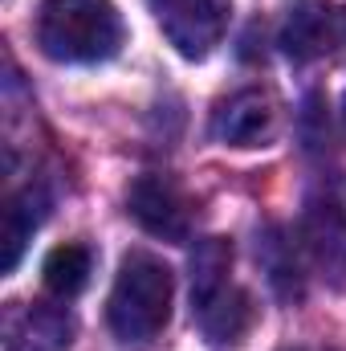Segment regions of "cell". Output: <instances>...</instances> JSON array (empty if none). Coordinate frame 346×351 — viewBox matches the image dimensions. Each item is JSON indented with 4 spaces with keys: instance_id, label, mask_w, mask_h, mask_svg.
<instances>
[{
    "instance_id": "6da1fadb",
    "label": "cell",
    "mask_w": 346,
    "mask_h": 351,
    "mask_svg": "<svg viewBox=\"0 0 346 351\" xmlns=\"http://www.w3.org/2000/svg\"><path fill=\"white\" fill-rule=\"evenodd\" d=\"M122 37L114 0H45L37 12V45L53 62H106L122 49Z\"/></svg>"
},
{
    "instance_id": "7a4b0ae2",
    "label": "cell",
    "mask_w": 346,
    "mask_h": 351,
    "mask_svg": "<svg viewBox=\"0 0 346 351\" xmlns=\"http://www.w3.org/2000/svg\"><path fill=\"white\" fill-rule=\"evenodd\" d=\"M232 245L208 237L191 254V315L208 343H237L253 323V298L228 278Z\"/></svg>"
},
{
    "instance_id": "3957f363",
    "label": "cell",
    "mask_w": 346,
    "mask_h": 351,
    "mask_svg": "<svg viewBox=\"0 0 346 351\" xmlns=\"http://www.w3.org/2000/svg\"><path fill=\"white\" fill-rule=\"evenodd\" d=\"M172 269L151 254H127L118 265L106 319L122 343H143L159 335L172 319Z\"/></svg>"
},
{
    "instance_id": "277c9868",
    "label": "cell",
    "mask_w": 346,
    "mask_h": 351,
    "mask_svg": "<svg viewBox=\"0 0 346 351\" xmlns=\"http://www.w3.org/2000/svg\"><path fill=\"white\" fill-rule=\"evenodd\" d=\"M281 49L293 62H322L346 53V4L338 0H289L281 21Z\"/></svg>"
},
{
    "instance_id": "5b68a950",
    "label": "cell",
    "mask_w": 346,
    "mask_h": 351,
    "mask_svg": "<svg viewBox=\"0 0 346 351\" xmlns=\"http://www.w3.org/2000/svg\"><path fill=\"white\" fill-rule=\"evenodd\" d=\"M163 37L175 45V53L200 62L208 58L232 16V0H147Z\"/></svg>"
},
{
    "instance_id": "8992f818",
    "label": "cell",
    "mask_w": 346,
    "mask_h": 351,
    "mask_svg": "<svg viewBox=\"0 0 346 351\" xmlns=\"http://www.w3.org/2000/svg\"><path fill=\"white\" fill-rule=\"evenodd\" d=\"M127 213L151 237H163V241H187V233H191V204L179 192V184L168 176H139L127 192Z\"/></svg>"
},
{
    "instance_id": "52a82bcc",
    "label": "cell",
    "mask_w": 346,
    "mask_h": 351,
    "mask_svg": "<svg viewBox=\"0 0 346 351\" xmlns=\"http://www.w3.org/2000/svg\"><path fill=\"white\" fill-rule=\"evenodd\" d=\"M302 241L314 262L326 269H346V176L326 180L302 217Z\"/></svg>"
},
{
    "instance_id": "ba28073f",
    "label": "cell",
    "mask_w": 346,
    "mask_h": 351,
    "mask_svg": "<svg viewBox=\"0 0 346 351\" xmlns=\"http://www.w3.org/2000/svg\"><path fill=\"white\" fill-rule=\"evenodd\" d=\"M74 343V319L49 302H12L0 323V351H66Z\"/></svg>"
},
{
    "instance_id": "9c48e42d",
    "label": "cell",
    "mask_w": 346,
    "mask_h": 351,
    "mask_svg": "<svg viewBox=\"0 0 346 351\" xmlns=\"http://www.w3.org/2000/svg\"><path fill=\"white\" fill-rule=\"evenodd\" d=\"M277 131V102L269 90H237L212 114V135L232 147H261Z\"/></svg>"
},
{
    "instance_id": "30bf717a",
    "label": "cell",
    "mask_w": 346,
    "mask_h": 351,
    "mask_svg": "<svg viewBox=\"0 0 346 351\" xmlns=\"http://www.w3.org/2000/svg\"><path fill=\"white\" fill-rule=\"evenodd\" d=\"M41 217H45V196L33 192V188H25V192L4 200V221H0V269L4 274L16 269L33 229L41 225Z\"/></svg>"
},
{
    "instance_id": "8fae6325",
    "label": "cell",
    "mask_w": 346,
    "mask_h": 351,
    "mask_svg": "<svg viewBox=\"0 0 346 351\" xmlns=\"http://www.w3.org/2000/svg\"><path fill=\"white\" fill-rule=\"evenodd\" d=\"M90 269H94V258H90L86 245H57V250H49V258L41 265V278H45L49 294L74 298V294L86 290Z\"/></svg>"
},
{
    "instance_id": "7c38bea8",
    "label": "cell",
    "mask_w": 346,
    "mask_h": 351,
    "mask_svg": "<svg viewBox=\"0 0 346 351\" xmlns=\"http://www.w3.org/2000/svg\"><path fill=\"white\" fill-rule=\"evenodd\" d=\"M343 114H346V98H343Z\"/></svg>"
},
{
    "instance_id": "4fadbf2b",
    "label": "cell",
    "mask_w": 346,
    "mask_h": 351,
    "mask_svg": "<svg viewBox=\"0 0 346 351\" xmlns=\"http://www.w3.org/2000/svg\"><path fill=\"white\" fill-rule=\"evenodd\" d=\"M293 351H310V348H293Z\"/></svg>"
}]
</instances>
